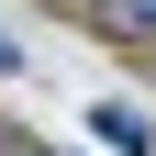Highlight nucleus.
<instances>
[{
	"label": "nucleus",
	"instance_id": "4",
	"mask_svg": "<svg viewBox=\"0 0 156 156\" xmlns=\"http://www.w3.org/2000/svg\"><path fill=\"white\" fill-rule=\"evenodd\" d=\"M23 67H34V56H23V45H11V34H0V78H23Z\"/></svg>",
	"mask_w": 156,
	"mask_h": 156
},
{
	"label": "nucleus",
	"instance_id": "5",
	"mask_svg": "<svg viewBox=\"0 0 156 156\" xmlns=\"http://www.w3.org/2000/svg\"><path fill=\"white\" fill-rule=\"evenodd\" d=\"M56 11H78V0H56Z\"/></svg>",
	"mask_w": 156,
	"mask_h": 156
},
{
	"label": "nucleus",
	"instance_id": "1",
	"mask_svg": "<svg viewBox=\"0 0 156 156\" xmlns=\"http://www.w3.org/2000/svg\"><path fill=\"white\" fill-rule=\"evenodd\" d=\"M78 11H89V23H101L112 45H134V56L156 45V0H78Z\"/></svg>",
	"mask_w": 156,
	"mask_h": 156
},
{
	"label": "nucleus",
	"instance_id": "3",
	"mask_svg": "<svg viewBox=\"0 0 156 156\" xmlns=\"http://www.w3.org/2000/svg\"><path fill=\"white\" fill-rule=\"evenodd\" d=\"M0 156H56L45 134H23V123H0Z\"/></svg>",
	"mask_w": 156,
	"mask_h": 156
},
{
	"label": "nucleus",
	"instance_id": "2",
	"mask_svg": "<svg viewBox=\"0 0 156 156\" xmlns=\"http://www.w3.org/2000/svg\"><path fill=\"white\" fill-rule=\"evenodd\" d=\"M89 134H101L112 156H156V123H145L134 101H101V112H89Z\"/></svg>",
	"mask_w": 156,
	"mask_h": 156
}]
</instances>
